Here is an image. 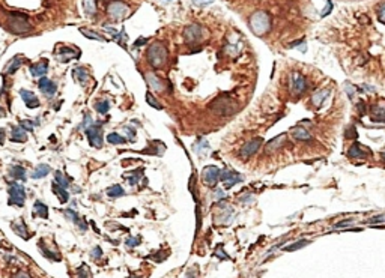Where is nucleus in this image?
Returning <instances> with one entry per match:
<instances>
[{"label":"nucleus","mask_w":385,"mask_h":278,"mask_svg":"<svg viewBox=\"0 0 385 278\" xmlns=\"http://www.w3.org/2000/svg\"><path fill=\"white\" fill-rule=\"evenodd\" d=\"M250 27L256 35H265L271 27V19L265 11H257L250 17Z\"/></svg>","instance_id":"f257e3e1"},{"label":"nucleus","mask_w":385,"mask_h":278,"mask_svg":"<svg viewBox=\"0 0 385 278\" xmlns=\"http://www.w3.org/2000/svg\"><path fill=\"white\" fill-rule=\"evenodd\" d=\"M148 60L154 68H161L167 62V50L163 44L155 42L148 48Z\"/></svg>","instance_id":"f03ea898"},{"label":"nucleus","mask_w":385,"mask_h":278,"mask_svg":"<svg viewBox=\"0 0 385 278\" xmlns=\"http://www.w3.org/2000/svg\"><path fill=\"white\" fill-rule=\"evenodd\" d=\"M26 203V189L23 185L12 182L9 185V204H15V206H24Z\"/></svg>","instance_id":"7ed1b4c3"},{"label":"nucleus","mask_w":385,"mask_h":278,"mask_svg":"<svg viewBox=\"0 0 385 278\" xmlns=\"http://www.w3.org/2000/svg\"><path fill=\"white\" fill-rule=\"evenodd\" d=\"M9 30L11 33L14 35H24V33H29L32 30V24L24 19L23 15H17V17H12L9 20Z\"/></svg>","instance_id":"20e7f679"},{"label":"nucleus","mask_w":385,"mask_h":278,"mask_svg":"<svg viewBox=\"0 0 385 278\" xmlns=\"http://www.w3.org/2000/svg\"><path fill=\"white\" fill-rule=\"evenodd\" d=\"M107 14L113 20H122V19H125L128 14V6L124 2H120V0H113V2L107 6Z\"/></svg>","instance_id":"39448f33"},{"label":"nucleus","mask_w":385,"mask_h":278,"mask_svg":"<svg viewBox=\"0 0 385 278\" xmlns=\"http://www.w3.org/2000/svg\"><path fill=\"white\" fill-rule=\"evenodd\" d=\"M86 135L92 148H96V149L102 148V128L99 125H91L86 130Z\"/></svg>","instance_id":"423d86ee"},{"label":"nucleus","mask_w":385,"mask_h":278,"mask_svg":"<svg viewBox=\"0 0 385 278\" xmlns=\"http://www.w3.org/2000/svg\"><path fill=\"white\" fill-rule=\"evenodd\" d=\"M38 88H39V91H41L45 96H48V98L55 96V93H56V91H58L56 83H55V81H51V80L47 78V77H41V80L38 81Z\"/></svg>","instance_id":"0eeeda50"},{"label":"nucleus","mask_w":385,"mask_h":278,"mask_svg":"<svg viewBox=\"0 0 385 278\" xmlns=\"http://www.w3.org/2000/svg\"><path fill=\"white\" fill-rule=\"evenodd\" d=\"M290 88H292V92L295 95H301L307 89V81H306L304 77H301L300 74L295 73L292 75V80H290Z\"/></svg>","instance_id":"6e6552de"},{"label":"nucleus","mask_w":385,"mask_h":278,"mask_svg":"<svg viewBox=\"0 0 385 278\" xmlns=\"http://www.w3.org/2000/svg\"><path fill=\"white\" fill-rule=\"evenodd\" d=\"M260 145H262V138H259V137L257 138H253L251 142H249L246 146L241 149L239 156H241V158H249V156H251L253 153L257 152V149L260 148Z\"/></svg>","instance_id":"1a4fd4ad"},{"label":"nucleus","mask_w":385,"mask_h":278,"mask_svg":"<svg viewBox=\"0 0 385 278\" xmlns=\"http://www.w3.org/2000/svg\"><path fill=\"white\" fill-rule=\"evenodd\" d=\"M202 37V27L197 24H191L185 29V41L188 44H194Z\"/></svg>","instance_id":"9d476101"},{"label":"nucleus","mask_w":385,"mask_h":278,"mask_svg":"<svg viewBox=\"0 0 385 278\" xmlns=\"http://www.w3.org/2000/svg\"><path fill=\"white\" fill-rule=\"evenodd\" d=\"M80 56V51L77 48H69V47H60L59 53H58V59L60 62H69L71 59H77Z\"/></svg>","instance_id":"9b49d317"},{"label":"nucleus","mask_w":385,"mask_h":278,"mask_svg":"<svg viewBox=\"0 0 385 278\" xmlns=\"http://www.w3.org/2000/svg\"><path fill=\"white\" fill-rule=\"evenodd\" d=\"M218 178H220V173H218V168L217 167L212 166V167H206L203 170V181H205L206 185L214 186L217 184Z\"/></svg>","instance_id":"f8f14e48"},{"label":"nucleus","mask_w":385,"mask_h":278,"mask_svg":"<svg viewBox=\"0 0 385 278\" xmlns=\"http://www.w3.org/2000/svg\"><path fill=\"white\" fill-rule=\"evenodd\" d=\"M20 96L23 98V101H24L27 109H37V107H39V99L37 98V95H35L33 92L21 89L20 91Z\"/></svg>","instance_id":"ddd939ff"},{"label":"nucleus","mask_w":385,"mask_h":278,"mask_svg":"<svg viewBox=\"0 0 385 278\" xmlns=\"http://www.w3.org/2000/svg\"><path fill=\"white\" fill-rule=\"evenodd\" d=\"M47 71H48V62L47 60H41V62L33 63L30 66V74L33 77H44Z\"/></svg>","instance_id":"4468645a"},{"label":"nucleus","mask_w":385,"mask_h":278,"mask_svg":"<svg viewBox=\"0 0 385 278\" xmlns=\"http://www.w3.org/2000/svg\"><path fill=\"white\" fill-rule=\"evenodd\" d=\"M220 179L224 182L226 188H231L232 185H235L236 182L241 181L239 178H236V175H235L233 171H231V170H224V171H221V173H220Z\"/></svg>","instance_id":"2eb2a0df"},{"label":"nucleus","mask_w":385,"mask_h":278,"mask_svg":"<svg viewBox=\"0 0 385 278\" xmlns=\"http://www.w3.org/2000/svg\"><path fill=\"white\" fill-rule=\"evenodd\" d=\"M11 140L15 143H24V142H27V132L21 127H12Z\"/></svg>","instance_id":"dca6fc26"},{"label":"nucleus","mask_w":385,"mask_h":278,"mask_svg":"<svg viewBox=\"0 0 385 278\" xmlns=\"http://www.w3.org/2000/svg\"><path fill=\"white\" fill-rule=\"evenodd\" d=\"M11 227H12V230L19 235L20 238H23V239H30V233H29V230H27V227H26V224L23 222V221H15V222H12L11 224Z\"/></svg>","instance_id":"f3484780"},{"label":"nucleus","mask_w":385,"mask_h":278,"mask_svg":"<svg viewBox=\"0 0 385 278\" xmlns=\"http://www.w3.org/2000/svg\"><path fill=\"white\" fill-rule=\"evenodd\" d=\"M73 77H74L78 83H81V84H87V81H89V78H91L89 73H87V69L83 68V66L74 69V71H73Z\"/></svg>","instance_id":"a211bd4d"},{"label":"nucleus","mask_w":385,"mask_h":278,"mask_svg":"<svg viewBox=\"0 0 385 278\" xmlns=\"http://www.w3.org/2000/svg\"><path fill=\"white\" fill-rule=\"evenodd\" d=\"M63 214H65V217L69 220V221H74L78 227L81 229V230H86L87 229V224H86V221H81L80 218H78V215H77V212L76 211H73V209H66V211H63Z\"/></svg>","instance_id":"6ab92c4d"},{"label":"nucleus","mask_w":385,"mask_h":278,"mask_svg":"<svg viewBox=\"0 0 385 278\" xmlns=\"http://www.w3.org/2000/svg\"><path fill=\"white\" fill-rule=\"evenodd\" d=\"M146 78H148V83H149V86L154 91H156V92H163L164 91V86H163V83H161V80L158 77H155L154 74H146Z\"/></svg>","instance_id":"aec40b11"},{"label":"nucleus","mask_w":385,"mask_h":278,"mask_svg":"<svg viewBox=\"0 0 385 278\" xmlns=\"http://www.w3.org/2000/svg\"><path fill=\"white\" fill-rule=\"evenodd\" d=\"M292 135H293V138H296V140H303V142H310L311 140L310 132L306 128H301V127L295 128L293 132H292Z\"/></svg>","instance_id":"412c9836"},{"label":"nucleus","mask_w":385,"mask_h":278,"mask_svg":"<svg viewBox=\"0 0 385 278\" xmlns=\"http://www.w3.org/2000/svg\"><path fill=\"white\" fill-rule=\"evenodd\" d=\"M33 214L41 218H48V207L42 202H35L33 204Z\"/></svg>","instance_id":"4be33fe9"},{"label":"nucleus","mask_w":385,"mask_h":278,"mask_svg":"<svg viewBox=\"0 0 385 278\" xmlns=\"http://www.w3.org/2000/svg\"><path fill=\"white\" fill-rule=\"evenodd\" d=\"M48 173H50V166L39 164L37 168H35V171L32 173V178L33 179H42V178H45L48 175Z\"/></svg>","instance_id":"5701e85b"},{"label":"nucleus","mask_w":385,"mask_h":278,"mask_svg":"<svg viewBox=\"0 0 385 278\" xmlns=\"http://www.w3.org/2000/svg\"><path fill=\"white\" fill-rule=\"evenodd\" d=\"M53 191H55V194L58 196V199H59L60 203H66V202H68L69 196H68V193H66V189H65V188L59 186V185L55 182V184H53Z\"/></svg>","instance_id":"b1692460"},{"label":"nucleus","mask_w":385,"mask_h":278,"mask_svg":"<svg viewBox=\"0 0 385 278\" xmlns=\"http://www.w3.org/2000/svg\"><path fill=\"white\" fill-rule=\"evenodd\" d=\"M11 176L14 178V179H20V181H26V170H24V167H21V166H14L12 168H11Z\"/></svg>","instance_id":"393cba45"},{"label":"nucleus","mask_w":385,"mask_h":278,"mask_svg":"<svg viewBox=\"0 0 385 278\" xmlns=\"http://www.w3.org/2000/svg\"><path fill=\"white\" fill-rule=\"evenodd\" d=\"M142 173H143L142 168H137V170H134V171H131V173H127V175H125V179L130 182V185H135V184L140 181V178H142Z\"/></svg>","instance_id":"a878e982"},{"label":"nucleus","mask_w":385,"mask_h":278,"mask_svg":"<svg viewBox=\"0 0 385 278\" xmlns=\"http://www.w3.org/2000/svg\"><path fill=\"white\" fill-rule=\"evenodd\" d=\"M349 156H352V158H366L367 150H364L360 145H354L349 150Z\"/></svg>","instance_id":"bb28decb"},{"label":"nucleus","mask_w":385,"mask_h":278,"mask_svg":"<svg viewBox=\"0 0 385 278\" xmlns=\"http://www.w3.org/2000/svg\"><path fill=\"white\" fill-rule=\"evenodd\" d=\"M372 113H373V119L381 120V122H385V106H384V104H379V106H375V107L372 109Z\"/></svg>","instance_id":"cd10ccee"},{"label":"nucleus","mask_w":385,"mask_h":278,"mask_svg":"<svg viewBox=\"0 0 385 278\" xmlns=\"http://www.w3.org/2000/svg\"><path fill=\"white\" fill-rule=\"evenodd\" d=\"M107 142L110 143V145H124L125 142H128L125 137H122L120 134H117V132H112V134H109L107 135Z\"/></svg>","instance_id":"c85d7f7f"},{"label":"nucleus","mask_w":385,"mask_h":278,"mask_svg":"<svg viewBox=\"0 0 385 278\" xmlns=\"http://www.w3.org/2000/svg\"><path fill=\"white\" fill-rule=\"evenodd\" d=\"M55 182H56L59 186L65 188V189L69 186V179L65 178V175H63V173H62L60 170H56V171H55Z\"/></svg>","instance_id":"c756f323"},{"label":"nucleus","mask_w":385,"mask_h":278,"mask_svg":"<svg viewBox=\"0 0 385 278\" xmlns=\"http://www.w3.org/2000/svg\"><path fill=\"white\" fill-rule=\"evenodd\" d=\"M125 194V191L124 188H122L120 185H113L107 189V196L112 197V199H116V197H120V196H124Z\"/></svg>","instance_id":"7c9ffc66"},{"label":"nucleus","mask_w":385,"mask_h":278,"mask_svg":"<svg viewBox=\"0 0 385 278\" xmlns=\"http://www.w3.org/2000/svg\"><path fill=\"white\" fill-rule=\"evenodd\" d=\"M83 9L87 15H94L96 11L95 0H83Z\"/></svg>","instance_id":"2f4dec72"},{"label":"nucleus","mask_w":385,"mask_h":278,"mask_svg":"<svg viewBox=\"0 0 385 278\" xmlns=\"http://www.w3.org/2000/svg\"><path fill=\"white\" fill-rule=\"evenodd\" d=\"M329 91H322V92H318V93H314L313 98H311V102L314 104V106H321V104L324 102V99L328 96Z\"/></svg>","instance_id":"473e14b6"},{"label":"nucleus","mask_w":385,"mask_h":278,"mask_svg":"<svg viewBox=\"0 0 385 278\" xmlns=\"http://www.w3.org/2000/svg\"><path fill=\"white\" fill-rule=\"evenodd\" d=\"M95 110L101 114H106L110 110V102L109 101H101L95 104Z\"/></svg>","instance_id":"72a5a7b5"},{"label":"nucleus","mask_w":385,"mask_h":278,"mask_svg":"<svg viewBox=\"0 0 385 278\" xmlns=\"http://www.w3.org/2000/svg\"><path fill=\"white\" fill-rule=\"evenodd\" d=\"M77 278H92V274H91L89 266H87V265H81L77 269Z\"/></svg>","instance_id":"f704fd0d"},{"label":"nucleus","mask_w":385,"mask_h":278,"mask_svg":"<svg viewBox=\"0 0 385 278\" xmlns=\"http://www.w3.org/2000/svg\"><path fill=\"white\" fill-rule=\"evenodd\" d=\"M81 33H83V37H86V38H89V39H96V41H106L104 39L101 35H98V33H95V32H92V30H87V29H81Z\"/></svg>","instance_id":"c9c22d12"},{"label":"nucleus","mask_w":385,"mask_h":278,"mask_svg":"<svg viewBox=\"0 0 385 278\" xmlns=\"http://www.w3.org/2000/svg\"><path fill=\"white\" fill-rule=\"evenodd\" d=\"M21 65V59L20 57H15L9 65H8V69H6V73L8 74H14L17 69H19V66Z\"/></svg>","instance_id":"e433bc0d"},{"label":"nucleus","mask_w":385,"mask_h":278,"mask_svg":"<svg viewBox=\"0 0 385 278\" xmlns=\"http://www.w3.org/2000/svg\"><path fill=\"white\" fill-rule=\"evenodd\" d=\"M307 244H308V241H304V239H301V241H298V242H295V244H292V245L286 247V251H293V250H298V248H301V247H306Z\"/></svg>","instance_id":"4c0bfd02"},{"label":"nucleus","mask_w":385,"mask_h":278,"mask_svg":"<svg viewBox=\"0 0 385 278\" xmlns=\"http://www.w3.org/2000/svg\"><path fill=\"white\" fill-rule=\"evenodd\" d=\"M20 125H21L23 130H27V131H33L35 130V124L32 122V120H21Z\"/></svg>","instance_id":"58836bf2"},{"label":"nucleus","mask_w":385,"mask_h":278,"mask_svg":"<svg viewBox=\"0 0 385 278\" xmlns=\"http://www.w3.org/2000/svg\"><path fill=\"white\" fill-rule=\"evenodd\" d=\"M146 101L151 104L152 107H155V109H161V106L158 104V101H155V98L152 96V93H146Z\"/></svg>","instance_id":"ea45409f"},{"label":"nucleus","mask_w":385,"mask_h":278,"mask_svg":"<svg viewBox=\"0 0 385 278\" xmlns=\"http://www.w3.org/2000/svg\"><path fill=\"white\" fill-rule=\"evenodd\" d=\"M354 221H355L354 218H349V220H343V221H339V222H337V224L334 225V227H336V229H340V227H347V225H349V224H351V222H354Z\"/></svg>","instance_id":"a19ab883"},{"label":"nucleus","mask_w":385,"mask_h":278,"mask_svg":"<svg viewBox=\"0 0 385 278\" xmlns=\"http://www.w3.org/2000/svg\"><path fill=\"white\" fill-rule=\"evenodd\" d=\"M91 125H94L92 119H91V116H89V114H86V116H84V122H83V125H81V130H84V131H86V130L89 128Z\"/></svg>","instance_id":"79ce46f5"},{"label":"nucleus","mask_w":385,"mask_h":278,"mask_svg":"<svg viewBox=\"0 0 385 278\" xmlns=\"http://www.w3.org/2000/svg\"><path fill=\"white\" fill-rule=\"evenodd\" d=\"M378 17L382 23H385V2L379 6V11H378Z\"/></svg>","instance_id":"37998d69"},{"label":"nucleus","mask_w":385,"mask_h":278,"mask_svg":"<svg viewBox=\"0 0 385 278\" xmlns=\"http://www.w3.org/2000/svg\"><path fill=\"white\" fill-rule=\"evenodd\" d=\"M91 256H92L94 259H101V257H102V250H101L99 247H95V248L91 251Z\"/></svg>","instance_id":"c03bdc74"},{"label":"nucleus","mask_w":385,"mask_h":278,"mask_svg":"<svg viewBox=\"0 0 385 278\" xmlns=\"http://www.w3.org/2000/svg\"><path fill=\"white\" fill-rule=\"evenodd\" d=\"M125 131L128 132V142H134V138H135V132H134V130H131L130 127H125Z\"/></svg>","instance_id":"a18cd8bd"},{"label":"nucleus","mask_w":385,"mask_h":278,"mask_svg":"<svg viewBox=\"0 0 385 278\" xmlns=\"http://www.w3.org/2000/svg\"><path fill=\"white\" fill-rule=\"evenodd\" d=\"M138 244H140V238H134V239L131 238V239L127 241V245H128V247H135V245H138Z\"/></svg>","instance_id":"49530a36"},{"label":"nucleus","mask_w":385,"mask_h":278,"mask_svg":"<svg viewBox=\"0 0 385 278\" xmlns=\"http://www.w3.org/2000/svg\"><path fill=\"white\" fill-rule=\"evenodd\" d=\"M12 278H32L27 272H24V271H20V272H17V274H14L12 275Z\"/></svg>","instance_id":"de8ad7c7"},{"label":"nucleus","mask_w":385,"mask_h":278,"mask_svg":"<svg viewBox=\"0 0 385 278\" xmlns=\"http://www.w3.org/2000/svg\"><path fill=\"white\" fill-rule=\"evenodd\" d=\"M202 148H208V142L205 140H200L194 145V150H202Z\"/></svg>","instance_id":"09e8293b"},{"label":"nucleus","mask_w":385,"mask_h":278,"mask_svg":"<svg viewBox=\"0 0 385 278\" xmlns=\"http://www.w3.org/2000/svg\"><path fill=\"white\" fill-rule=\"evenodd\" d=\"M196 277H197V274L194 271H190V272H187V277L185 278H196Z\"/></svg>","instance_id":"8fccbe9b"},{"label":"nucleus","mask_w":385,"mask_h":278,"mask_svg":"<svg viewBox=\"0 0 385 278\" xmlns=\"http://www.w3.org/2000/svg\"><path fill=\"white\" fill-rule=\"evenodd\" d=\"M3 138H5V131H2V132H0V145H2V143H3Z\"/></svg>","instance_id":"3c124183"},{"label":"nucleus","mask_w":385,"mask_h":278,"mask_svg":"<svg viewBox=\"0 0 385 278\" xmlns=\"http://www.w3.org/2000/svg\"><path fill=\"white\" fill-rule=\"evenodd\" d=\"M3 116H5V111H3L2 109H0V117H3Z\"/></svg>","instance_id":"603ef678"},{"label":"nucleus","mask_w":385,"mask_h":278,"mask_svg":"<svg viewBox=\"0 0 385 278\" xmlns=\"http://www.w3.org/2000/svg\"><path fill=\"white\" fill-rule=\"evenodd\" d=\"M381 155H382V158H384V160H385V150H384V152H382V153H381Z\"/></svg>","instance_id":"864d4df0"},{"label":"nucleus","mask_w":385,"mask_h":278,"mask_svg":"<svg viewBox=\"0 0 385 278\" xmlns=\"http://www.w3.org/2000/svg\"><path fill=\"white\" fill-rule=\"evenodd\" d=\"M0 164H2V161H0Z\"/></svg>","instance_id":"5fc2aeb1"}]
</instances>
